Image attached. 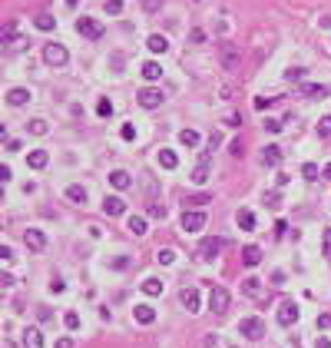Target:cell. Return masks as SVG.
I'll list each match as a JSON object with an SVG mask.
<instances>
[{"label":"cell","mask_w":331,"mask_h":348,"mask_svg":"<svg viewBox=\"0 0 331 348\" xmlns=\"http://www.w3.org/2000/svg\"><path fill=\"white\" fill-rule=\"evenodd\" d=\"M27 100H30V93L23 90V87H14V90L7 93V103H10V106H23Z\"/></svg>","instance_id":"e0dca14e"},{"label":"cell","mask_w":331,"mask_h":348,"mask_svg":"<svg viewBox=\"0 0 331 348\" xmlns=\"http://www.w3.org/2000/svg\"><path fill=\"white\" fill-rule=\"evenodd\" d=\"M321 176H325V179H331V163L325 166V173H321Z\"/></svg>","instance_id":"db71d44e"},{"label":"cell","mask_w":331,"mask_h":348,"mask_svg":"<svg viewBox=\"0 0 331 348\" xmlns=\"http://www.w3.org/2000/svg\"><path fill=\"white\" fill-rule=\"evenodd\" d=\"M66 199L70 202H86V189H83V186H66Z\"/></svg>","instance_id":"484cf974"},{"label":"cell","mask_w":331,"mask_h":348,"mask_svg":"<svg viewBox=\"0 0 331 348\" xmlns=\"http://www.w3.org/2000/svg\"><path fill=\"white\" fill-rule=\"evenodd\" d=\"M179 143H182V146H199V133H196V129H182V133H179Z\"/></svg>","instance_id":"4316f807"},{"label":"cell","mask_w":331,"mask_h":348,"mask_svg":"<svg viewBox=\"0 0 331 348\" xmlns=\"http://www.w3.org/2000/svg\"><path fill=\"white\" fill-rule=\"evenodd\" d=\"M132 318H136L139 325H152V322H156V309H152V305H136V309H132Z\"/></svg>","instance_id":"7c38bea8"},{"label":"cell","mask_w":331,"mask_h":348,"mask_svg":"<svg viewBox=\"0 0 331 348\" xmlns=\"http://www.w3.org/2000/svg\"><path fill=\"white\" fill-rule=\"evenodd\" d=\"M219 53H222V67H225V70H235V67L242 63V53L232 47V43H222Z\"/></svg>","instance_id":"52a82bcc"},{"label":"cell","mask_w":331,"mask_h":348,"mask_svg":"<svg viewBox=\"0 0 331 348\" xmlns=\"http://www.w3.org/2000/svg\"><path fill=\"white\" fill-rule=\"evenodd\" d=\"M103 212H106V216H123V212H126V202L119 199V196H106V199H103Z\"/></svg>","instance_id":"8fae6325"},{"label":"cell","mask_w":331,"mask_h":348,"mask_svg":"<svg viewBox=\"0 0 331 348\" xmlns=\"http://www.w3.org/2000/svg\"><path fill=\"white\" fill-rule=\"evenodd\" d=\"M199 202H209V196H192V199H185V206H199Z\"/></svg>","instance_id":"c3c4849f"},{"label":"cell","mask_w":331,"mask_h":348,"mask_svg":"<svg viewBox=\"0 0 331 348\" xmlns=\"http://www.w3.org/2000/svg\"><path fill=\"white\" fill-rule=\"evenodd\" d=\"M258 292H262L258 278H245V295H258Z\"/></svg>","instance_id":"74e56055"},{"label":"cell","mask_w":331,"mask_h":348,"mask_svg":"<svg viewBox=\"0 0 331 348\" xmlns=\"http://www.w3.org/2000/svg\"><path fill=\"white\" fill-rule=\"evenodd\" d=\"M96 113H99V116H110V113H113V103L106 100V96H103V100L96 103Z\"/></svg>","instance_id":"d590c367"},{"label":"cell","mask_w":331,"mask_h":348,"mask_svg":"<svg viewBox=\"0 0 331 348\" xmlns=\"http://www.w3.org/2000/svg\"><path fill=\"white\" fill-rule=\"evenodd\" d=\"M149 216H152V219H166V216H169V209L159 206V202H152V206H149Z\"/></svg>","instance_id":"e575fe53"},{"label":"cell","mask_w":331,"mask_h":348,"mask_svg":"<svg viewBox=\"0 0 331 348\" xmlns=\"http://www.w3.org/2000/svg\"><path fill=\"white\" fill-rule=\"evenodd\" d=\"M23 348H43V338H40V329H23Z\"/></svg>","instance_id":"9a60e30c"},{"label":"cell","mask_w":331,"mask_h":348,"mask_svg":"<svg viewBox=\"0 0 331 348\" xmlns=\"http://www.w3.org/2000/svg\"><path fill=\"white\" fill-rule=\"evenodd\" d=\"M63 325H66L70 331H76L80 329V315H76V312H66V315H63Z\"/></svg>","instance_id":"1f68e13d"},{"label":"cell","mask_w":331,"mask_h":348,"mask_svg":"<svg viewBox=\"0 0 331 348\" xmlns=\"http://www.w3.org/2000/svg\"><path fill=\"white\" fill-rule=\"evenodd\" d=\"M143 76H146V80H159V76H163V67H159L156 60H149V63H143Z\"/></svg>","instance_id":"603a6c76"},{"label":"cell","mask_w":331,"mask_h":348,"mask_svg":"<svg viewBox=\"0 0 331 348\" xmlns=\"http://www.w3.org/2000/svg\"><path fill=\"white\" fill-rule=\"evenodd\" d=\"M110 183L116 186V189H126V186H129V173H123V169H113V173H110Z\"/></svg>","instance_id":"cb8c5ba5"},{"label":"cell","mask_w":331,"mask_h":348,"mask_svg":"<svg viewBox=\"0 0 331 348\" xmlns=\"http://www.w3.org/2000/svg\"><path fill=\"white\" fill-rule=\"evenodd\" d=\"M129 232H132V236H146V232H149L146 219H143V216H132V219H129Z\"/></svg>","instance_id":"d4e9b609"},{"label":"cell","mask_w":331,"mask_h":348,"mask_svg":"<svg viewBox=\"0 0 331 348\" xmlns=\"http://www.w3.org/2000/svg\"><path fill=\"white\" fill-rule=\"evenodd\" d=\"M33 23H37V30H53V27H56V20L50 17V14H40Z\"/></svg>","instance_id":"f546056e"},{"label":"cell","mask_w":331,"mask_h":348,"mask_svg":"<svg viewBox=\"0 0 331 348\" xmlns=\"http://www.w3.org/2000/svg\"><path fill=\"white\" fill-rule=\"evenodd\" d=\"M159 166H166V169H176V166H179V156H176L172 149H159Z\"/></svg>","instance_id":"7402d4cb"},{"label":"cell","mask_w":331,"mask_h":348,"mask_svg":"<svg viewBox=\"0 0 331 348\" xmlns=\"http://www.w3.org/2000/svg\"><path fill=\"white\" fill-rule=\"evenodd\" d=\"M10 176H14V173H10V166H0V179H3V183H10Z\"/></svg>","instance_id":"bcb514c9"},{"label":"cell","mask_w":331,"mask_h":348,"mask_svg":"<svg viewBox=\"0 0 331 348\" xmlns=\"http://www.w3.org/2000/svg\"><path fill=\"white\" fill-rule=\"evenodd\" d=\"M146 43H149V50H152V53H166V50H169V40H166L163 34H152Z\"/></svg>","instance_id":"ffe728a7"},{"label":"cell","mask_w":331,"mask_h":348,"mask_svg":"<svg viewBox=\"0 0 331 348\" xmlns=\"http://www.w3.org/2000/svg\"><path fill=\"white\" fill-rule=\"evenodd\" d=\"M242 262H245V265H258V262H262V249H258V245H245V249H242Z\"/></svg>","instance_id":"ac0fdd59"},{"label":"cell","mask_w":331,"mask_h":348,"mask_svg":"<svg viewBox=\"0 0 331 348\" xmlns=\"http://www.w3.org/2000/svg\"><path fill=\"white\" fill-rule=\"evenodd\" d=\"M265 129H268V133H278V129H281V123H278V120H268V123H265Z\"/></svg>","instance_id":"7dc6e473"},{"label":"cell","mask_w":331,"mask_h":348,"mask_svg":"<svg viewBox=\"0 0 331 348\" xmlns=\"http://www.w3.org/2000/svg\"><path fill=\"white\" fill-rule=\"evenodd\" d=\"M265 106H272V96H268V100H265V96H258V100H255V110H265Z\"/></svg>","instance_id":"f6af8a7d"},{"label":"cell","mask_w":331,"mask_h":348,"mask_svg":"<svg viewBox=\"0 0 331 348\" xmlns=\"http://www.w3.org/2000/svg\"><path fill=\"white\" fill-rule=\"evenodd\" d=\"M27 126H30V133H40V136L47 133V123H43V120H33V123H27Z\"/></svg>","instance_id":"ab89813d"},{"label":"cell","mask_w":331,"mask_h":348,"mask_svg":"<svg viewBox=\"0 0 331 348\" xmlns=\"http://www.w3.org/2000/svg\"><path fill=\"white\" fill-rule=\"evenodd\" d=\"M123 10V0H106V14H119Z\"/></svg>","instance_id":"60d3db41"},{"label":"cell","mask_w":331,"mask_h":348,"mask_svg":"<svg viewBox=\"0 0 331 348\" xmlns=\"http://www.w3.org/2000/svg\"><path fill=\"white\" fill-rule=\"evenodd\" d=\"M63 289H66V282H63V278H60V275H56L53 282H50V292H63Z\"/></svg>","instance_id":"7bdbcfd3"},{"label":"cell","mask_w":331,"mask_h":348,"mask_svg":"<svg viewBox=\"0 0 331 348\" xmlns=\"http://www.w3.org/2000/svg\"><path fill=\"white\" fill-rule=\"evenodd\" d=\"M119 136H123V139H136V126H132V123H123Z\"/></svg>","instance_id":"f35d334b"},{"label":"cell","mask_w":331,"mask_h":348,"mask_svg":"<svg viewBox=\"0 0 331 348\" xmlns=\"http://www.w3.org/2000/svg\"><path fill=\"white\" fill-rule=\"evenodd\" d=\"M265 202H268V206H278V192H265Z\"/></svg>","instance_id":"f907efd6"},{"label":"cell","mask_w":331,"mask_h":348,"mask_svg":"<svg viewBox=\"0 0 331 348\" xmlns=\"http://www.w3.org/2000/svg\"><path fill=\"white\" fill-rule=\"evenodd\" d=\"M202 226H205V212H196V209L189 212V209H185V216H182V229H185V232H199Z\"/></svg>","instance_id":"30bf717a"},{"label":"cell","mask_w":331,"mask_h":348,"mask_svg":"<svg viewBox=\"0 0 331 348\" xmlns=\"http://www.w3.org/2000/svg\"><path fill=\"white\" fill-rule=\"evenodd\" d=\"M222 245H225V242H222L219 236L202 239V245H199V259H205V262H209V259H215V256L222 252Z\"/></svg>","instance_id":"8992f818"},{"label":"cell","mask_w":331,"mask_h":348,"mask_svg":"<svg viewBox=\"0 0 331 348\" xmlns=\"http://www.w3.org/2000/svg\"><path fill=\"white\" fill-rule=\"evenodd\" d=\"M301 93H305V96H312V100H325V96H328V87H325V83H321V87H318V83H305Z\"/></svg>","instance_id":"d6986e66"},{"label":"cell","mask_w":331,"mask_h":348,"mask_svg":"<svg viewBox=\"0 0 331 348\" xmlns=\"http://www.w3.org/2000/svg\"><path fill=\"white\" fill-rule=\"evenodd\" d=\"M143 292H146V295H159V292H163V282H159V278H146V282H143Z\"/></svg>","instance_id":"f1b7e54d"},{"label":"cell","mask_w":331,"mask_h":348,"mask_svg":"<svg viewBox=\"0 0 331 348\" xmlns=\"http://www.w3.org/2000/svg\"><path fill=\"white\" fill-rule=\"evenodd\" d=\"M209 179V149L202 153V159L196 163V169H192V183H205Z\"/></svg>","instance_id":"4fadbf2b"},{"label":"cell","mask_w":331,"mask_h":348,"mask_svg":"<svg viewBox=\"0 0 331 348\" xmlns=\"http://www.w3.org/2000/svg\"><path fill=\"white\" fill-rule=\"evenodd\" d=\"M318 348H331V345H328V338H318Z\"/></svg>","instance_id":"f5cc1de1"},{"label":"cell","mask_w":331,"mask_h":348,"mask_svg":"<svg viewBox=\"0 0 331 348\" xmlns=\"http://www.w3.org/2000/svg\"><path fill=\"white\" fill-rule=\"evenodd\" d=\"M172 259H176V252H172V249H159V252H156V262H159V265H169Z\"/></svg>","instance_id":"836d02e7"},{"label":"cell","mask_w":331,"mask_h":348,"mask_svg":"<svg viewBox=\"0 0 331 348\" xmlns=\"http://www.w3.org/2000/svg\"><path fill=\"white\" fill-rule=\"evenodd\" d=\"M139 3H143V10H146V14H159L166 0H139Z\"/></svg>","instance_id":"4dcf8cb0"},{"label":"cell","mask_w":331,"mask_h":348,"mask_svg":"<svg viewBox=\"0 0 331 348\" xmlns=\"http://www.w3.org/2000/svg\"><path fill=\"white\" fill-rule=\"evenodd\" d=\"M23 245L33 249V252H43V249H47V236H43L40 229H27V232H23Z\"/></svg>","instance_id":"9c48e42d"},{"label":"cell","mask_w":331,"mask_h":348,"mask_svg":"<svg viewBox=\"0 0 331 348\" xmlns=\"http://www.w3.org/2000/svg\"><path fill=\"white\" fill-rule=\"evenodd\" d=\"M136 100H139V106L143 110H156V106H163V90H156V87H146V90L136 93Z\"/></svg>","instance_id":"7a4b0ae2"},{"label":"cell","mask_w":331,"mask_h":348,"mask_svg":"<svg viewBox=\"0 0 331 348\" xmlns=\"http://www.w3.org/2000/svg\"><path fill=\"white\" fill-rule=\"evenodd\" d=\"M56 348H70V338H63V342H56Z\"/></svg>","instance_id":"816d5d0a"},{"label":"cell","mask_w":331,"mask_h":348,"mask_svg":"<svg viewBox=\"0 0 331 348\" xmlns=\"http://www.w3.org/2000/svg\"><path fill=\"white\" fill-rule=\"evenodd\" d=\"M76 30H80L86 40H103V23L93 20V17H80L76 20Z\"/></svg>","instance_id":"3957f363"},{"label":"cell","mask_w":331,"mask_h":348,"mask_svg":"<svg viewBox=\"0 0 331 348\" xmlns=\"http://www.w3.org/2000/svg\"><path fill=\"white\" fill-rule=\"evenodd\" d=\"M43 60H47L50 67H63V63L70 60V53H66L63 43H47V47H43Z\"/></svg>","instance_id":"6da1fadb"},{"label":"cell","mask_w":331,"mask_h":348,"mask_svg":"<svg viewBox=\"0 0 331 348\" xmlns=\"http://www.w3.org/2000/svg\"><path fill=\"white\" fill-rule=\"evenodd\" d=\"M301 176H305V179H318V166L305 163V166H301Z\"/></svg>","instance_id":"8d00e7d4"},{"label":"cell","mask_w":331,"mask_h":348,"mask_svg":"<svg viewBox=\"0 0 331 348\" xmlns=\"http://www.w3.org/2000/svg\"><path fill=\"white\" fill-rule=\"evenodd\" d=\"M321 245H325V256H331V229H325V236H321Z\"/></svg>","instance_id":"b9f144b4"},{"label":"cell","mask_w":331,"mask_h":348,"mask_svg":"<svg viewBox=\"0 0 331 348\" xmlns=\"http://www.w3.org/2000/svg\"><path fill=\"white\" fill-rule=\"evenodd\" d=\"M209 309L215 312V315H222V312H229V292H225L222 285H215V289L209 292Z\"/></svg>","instance_id":"5b68a950"},{"label":"cell","mask_w":331,"mask_h":348,"mask_svg":"<svg viewBox=\"0 0 331 348\" xmlns=\"http://www.w3.org/2000/svg\"><path fill=\"white\" fill-rule=\"evenodd\" d=\"M318 136H321V139H328V136H331V116H321V123H318Z\"/></svg>","instance_id":"d6a6232c"},{"label":"cell","mask_w":331,"mask_h":348,"mask_svg":"<svg viewBox=\"0 0 331 348\" xmlns=\"http://www.w3.org/2000/svg\"><path fill=\"white\" fill-rule=\"evenodd\" d=\"M179 298H182L185 312H199V292H196V289H182V292H179Z\"/></svg>","instance_id":"5bb4252c"},{"label":"cell","mask_w":331,"mask_h":348,"mask_svg":"<svg viewBox=\"0 0 331 348\" xmlns=\"http://www.w3.org/2000/svg\"><path fill=\"white\" fill-rule=\"evenodd\" d=\"M285 76H288V80H301V76H305V70H301V67H292Z\"/></svg>","instance_id":"ee69618b"},{"label":"cell","mask_w":331,"mask_h":348,"mask_svg":"<svg viewBox=\"0 0 331 348\" xmlns=\"http://www.w3.org/2000/svg\"><path fill=\"white\" fill-rule=\"evenodd\" d=\"M278 159H281V146H275V143H272V146H265V153H262V163H265V166H275Z\"/></svg>","instance_id":"44dd1931"},{"label":"cell","mask_w":331,"mask_h":348,"mask_svg":"<svg viewBox=\"0 0 331 348\" xmlns=\"http://www.w3.org/2000/svg\"><path fill=\"white\" fill-rule=\"evenodd\" d=\"M239 335L258 342V338L265 335V322H262V318H242V322H239Z\"/></svg>","instance_id":"277c9868"},{"label":"cell","mask_w":331,"mask_h":348,"mask_svg":"<svg viewBox=\"0 0 331 348\" xmlns=\"http://www.w3.org/2000/svg\"><path fill=\"white\" fill-rule=\"evenodd\" d=\"M295 322H298V305H295V302H281V305H278V325L288 329Z\"/></svg>","instance_id":"ba28073f"},{"label":"cell","mask_w":331,"mask_h":348,"mask_svg":"<svg viewBox=\"0 0 331 348\" xmlns=\"http://www.w3.org/2000/svg\"><path fill=\"white\" fill-rule=\"evenodd\" d=\"M47 163H50V156H47V149H33V153L27 156V166H30V169H43Z\"/></svg>","instance_id":"2e32d148"},{"label":"cell","mask_w":331,"mask_h":348,"mask_svg":"<svg viewBox=\"0 0 331 348\" xmlns=\"http://www.w3.org/2000/svg\"><path fill=\"white\" fill-rule=\"evenodd\" d=\"M232 156H242V139H232Z\"/></svg>","instance_id":"681fc988"},{"label":"cell","mask_w":331,"mask_h":348,"mask_svg":"<svg viewBox=\"0 0 331 348\" xmlns=\"http://www.w3.org/2000/svg\"><path fill=\"white\" fill-rule=\"evenodd\" d=\"M239 226L248 232V229H255V212H248V209H242L239 212Z\"/></svg>","instance_id":"83f0119b"}]
</instances>
